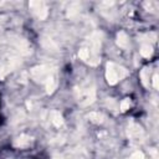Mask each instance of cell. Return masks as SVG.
Instances as JSON below:
<instances>
[{"instance_id": "3957f363", "label": "cell", "mask_w": 159, "mask_h": 159, "mask_svg": "<svg viewBox=\"0 0 159 159\" xmlns=\"http://www.w3.org/2000/svg\"><path fill=\"white\" fill-rule=\"evenodd\" d=\"M31 77L32 80H35L36 82H40V83H46V81L56 75L55 72V68L51 67L50 65H41V66H36L31 70Z\"/></svg>"}, {"instance_id": "d6986e66", "label": "cell", "mask_w": 159, "mask_h": 159, "mask_svg": "<svg viewBox=\"0 0 159 159\" xmlns=\"http://www.w3.org/2000/svg\"><path fill=\"white\" fill-rule=\"evenodd\" d=\"M107 106L111 109H117V102L113 98H107Z\"/></svg>"}, {"instance_id": "2e32d148", "label": "cell", "mask_w": 159, "mask_h": 159, "mask_svg": "<svg viewBox=\"0 0 159 159\" xmlns=\"http://www.w3.org/2000/svg\"><path fill=\"white\" fill-rule=\"evenodd\" d=\"M77 12H78V4H72V5L68 7L67 16H68V17H73L75 15H77Z\"/></svg>"}, {"instance_id": "ffe728a7", "label": "cell", "mask_w": 159, "mask_h": 159, "mask_svg": "<svg viewBox=\"0 0 159 159\" xmlns=\"http://www.w3.org/2000/svg\"><path fill=\"white\" fill-rule=\"evenodd\" d=\"M153 86H154L155 89H158V87H159V86H158V75H157V73L153 76Z\"/></svg>"}, {"instance_id": "4fadbf2b", "label": "cell", "mask_w": 159, "mask_h": 159, "mask_svg": "<svg viewBox=\"0 0 159 159\" xmlns=\"http://www.w3.org/2000/svg\"><path fill=\"white\" fill-rule=\"evenodd\" d=\"M140 55L143 56V57H150L152 55H153V47L149 45V43H144V45H142V47H140Z\"/></svg>"}, {"instance_id": "ac0fdd59", "label": "cell", "mask_w": 159, "mask_h": 159, "mask_svg": "<svg viewBox=\"0 0 159 159\" xmlns=\"http://www.w3.org/2000/svg\"><path fill=\"white\" fill-rule=\"evenodd\" d=\"M129 159H144V154H143L142 152L137 150V152H134V153L129 157Z\"/></svg>"}, {"instance_id": "5b68a950", "label": "cell", "mask_w": 159, "mask_h": 159, "mask_svg": "<svg viewBox=\"0 0 159 159\" xmlns=\"http://www.w3.org/2000/svg\"><path fill=\"white\" fill-rule=\"evenodd\" d=\"M30 9L34 11V14L40 19V20H45L48 15V9L46 2L43 1H30L29 2Z\"/></svg>"}, {"instance_id": "277c9868", "label": "cell", "mask_w": 159, "mask_h": 159, "mask_svg": "<svg viewBox=\"0 0 159 159\" xmlns=\"http://www.w3.org/2000/svg\"><path fill=\"white\" fill-rule=\"evenodd\" d=\"M21 63V60L14 55H6L0 61V78H4L9 72L14 71L16 67H19Z\"/></svg>"}, {"instance_id": "e0dca14e", "label": "cell", "mask_w": 159, "mask_h": 159, "mask_svg": "<svg viewBox=\"0 0 159 159\" xmlns=\"http://www.w3.org/2000/svg\"><path fill=\"white\" fill-rule=\"evenodd\" d=\"M129 106H130V101H129V98H125V99H123V101L120 102L119 109H120L122 112H125V111L129 108Z\"/></svg>"}, {"instance_id": "5bb4252c", "label": "cell", "mask_w": 159, "mask_h": 159, "mask_svg": "<svg viewBox=\"0 0 159 159\" xmlns=\"http://www.w3.org/2000/svg\"><path fill=\"white\" fill-rule=\"evenodd\" d=\"M140 78H142L143 84H144L145 87H148V86H149V82H148V80H149V68H148V67H144V68L142 70V72H140Z\"/></svg>"}, {"instance_id": "7a4b0ae2", "label": "cell", "mask_w": 159, "mask_h": 159, "mask_svg": "<svg viewBox=\"0 0 159 159\" xmlns=\"http://www.w3.org/2000/svg\"><path fill=\"white\" fill-rule=\"evenodd\" d=\"M128 75V71L122 67V66H118L113 62H108L107 63V71H106V77H107V81L109 84H116L119 80L124 78L125 76Z\"/></svg>"}, {"instance_id": "30bf717a", "label": "cell", "mask_w": 159, "mask_h": 159, "mask_svg": "<svg viewBox=\"0 0 159 159\" xmlns=\"http://www.w3.org/2000/svg\"><path fill=\"white\" fill-rule=\"evenodd\" d=\"M117 45L122 48H127L128 47V36L124 31H120L118 32L117 35Z\"/></svg>"}, {"instance_id": "7c38bea8", "label": "cell", "mask_w": 159, "mask_h": 159, "mask_svg": "<svg viewBox=\"0 0 159 159\" xmlns=\"http://www.w3.org/2000/svg\"><path fill=\"white\" fill-rule=\"evenodd\" d=\"M41 43H42V46H43L45 48H47V50H51V51H56V50H57V45L53 42V40H51V39L47 37V36H43V37H42Z\"/></svg>"}, {"instance_id": "9a60e30c", "label": "cell", "mask_w": 159, "mask_h": 159, "mask_svg": "<svg viewBox=\"0 0 159 159\" xmlns=\"http://www.w3.org/2000/svg\"><path fill=\"white\" fill-rule=\"evenodd\" d=\"M78 56H80L81 60L88 62V60H89V51H88V48H87V47H82V48L78 51Z\"/></svg>"}, {"instance_id": "ba28073f", "label": "cell", "mask_w": 159, "mask_h": 159, "mask_svg": "<svg viewBox=\"0 0 159 159\" xmlns=\"http://www.w3.org/2000/svg\"><path fill=\"white\" fill-rule=\"evenodd\" d=\"M48 118H50L51 123L57 128H60L63 124V118H62V116H61V113L58 111H51L48 113Z\"/></svg>"}, {"instance_id": "8992f818", "label": "cell", "mask_w": 159, "mask_h": 159, "mask_svg": "<svg viewBox=\"0 0 159 159\" xmlns=\"http://www.w3.org/2000/svg\"><path fill=\"white\" fill-rule=\"evenodd\" d=\"M127 134L130 139H139L143 137L144 132L142 129V127L134 122H130V124L128 125V129H127Z\"/></svg>"}, {"instance_id": "8fae6325", "label": "cell", "mask_w": 159, "mask_h": 159, "mask_svg": "<svg viewBox=\"0 0 159 159\" xmlns=\"http://www.w3.org/2000/svg\"><path fill=\"white\" fill-rule=\"evenodd\" d=\"M87 118H88L92 123H94V124H99V123H102V122L104 120L103 113H99V112H91V113L87 116Z\"/></svg>"}, {"instance_id": "52a82bcc", "label": "cell", "mask_w": 159, "mask_h": 159, "mask_svg": "<svg viewBox=\"0 0 159 159\" xmlns=\"http://www.w3.org/2000/svg\"><path fill=\"white\" fill-rule=\"evenodd\" d=\"M32 138L30 135H26V134H21L19 135L15 140H14V145L16 148H25V147H29L30 143H31Z\"/></svg>"}, {"instance_id": "6da1fadb", "label": "cell", "mask_w": 159, "mask_h": 159, "mask_svg": "<svg viewBox=\"0 0 159 159\" xmlns=\"http://www.w3.org/2000/svg\"><path fill=\"white\" fill-rule=\"evenodd\" d=\"M76 97L81 107H87L92 104L96 99V88L92 82H86L80 88L76 89Z\"/></svg>"}, {"instance_id": "9c48e42d", "label": "cell", "mask_w": 159, "mask_h": 159, "mask_svg": "<svg viewBox=\"0 0 159 159\" xmlns=\"http://www.w3.org/2000/svg\"><path fill=\"white\" fill-rule=\"evenodd\" d=\"M45 87H46V92H47L48 94L53 93V91H55V89H56V87H57V78H56V75L51 76V77L46 81Z\"/></svg>"}]
</instances>
